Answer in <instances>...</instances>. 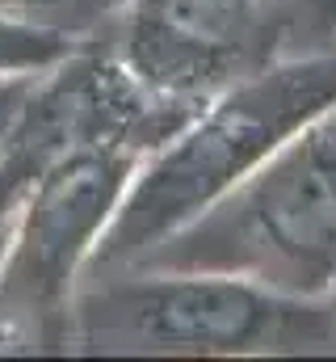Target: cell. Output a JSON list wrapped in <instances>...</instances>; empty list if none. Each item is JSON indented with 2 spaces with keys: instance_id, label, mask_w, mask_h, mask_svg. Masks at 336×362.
Listing matches in <instances>:
<instances>
[{
  "instance_id": "6",
  "label": "cell",
  "mask_w": 336,
  "mask_h": 362,
  "mask_svg": "<svg viewBox=\"0 0 336 362\" xmlns=\"http://www.w3.org/2000/svg\"><path fill=\"white\" fill-rule=\"evenodd\" d=\"M131 0H0V17L59 34L68 42H92L97 30L118 25Z\"/></svg>"
},
{
  "instance_id": "7",
  "label": "cell",
  "mask_w": 336,
  "mask_h": 362,
  "mask_svg": "<svg viewBox=\"0 0 336 362\" xmlns=\"http://www.w3.org/2000/svg\"><path fill=\"white\" fill-rule=\"evenodd\" d=\"M76 47L80 42H68L59 34L30 30V25H17L8 17H0V76H8V72H42V68L59 64Z\"/></svg>"
},
{
  "instance_id": "9",
  "label": "cell",
  "mask_w": 336,
  "mask_h": 362,
  "mask_svg": "<svg viewBox=\"0 0 336 362\" xmlns=\"http://www.w3.org/2000/svg\"><path fill=\"white\" fill-rule=\"evenodd\" d=\"M38 85V72H8L0 76V165L13 148V135L21 127V114L30 105V93Z\"/></svg>"
},
{
  "instance_id": "8",
  "label": "cell",
  "mask_w": 336,
  "mask_h": 362,
  "mask_svg": "<svg viewBox=\"0 0 336 362\" xmlns=\"http://www.w3.org/2000/svg\"><path fill=\"white\" fill-rule=\"evenodd\" d=\"M286 42L290 55L336 47V0H286Z\"/></svg>"
},
{
  "instance_id": "5",
  "label": "cell",
  "mask_w": 336,
  "mask_h": 362,
  "mask_svg": "<svg viewBox=\"0 0 336 362\" xmlns=\"http://www.w3.org/2000/svg\"><path fill=\"white\" fill-rule=\"evenodd\" d=\"M114 51L143 89L193 114L290 55L286 0H131Z\"/></svg>"
},
{
  "instance_id": "10",
  "label": "cell",
  "mask_w": 336,
  "mask_h": 362,
  "mask_svg": "<svg viewBox=\"0 0 336 362\" xmlns=\"http://www.w3.org/2000/svg\"><path fill=\"white\" fill-rule=\"evenodd\" d=\"M328 308H332V320H336V282H332V291H328Z\"/></svg>"
},
{
  "instance_id": "4",
  "label": "cell",
  "mask_w": 336,
  "mask_h": 362,
  "mask_svg": "<svg viewBox=\"0 0 336 362\" xmlns=\"http://www.w3.org/2000/svg\"><path fill=\"white\" fill-rule=\"evenodd\" d=\"M135 148H76L42 165L17 206L0 257V341L72 346L80 278L139 169Z\"/></svg>"
},
{
  "instance_id": "1",
  "label": "cell",
  "mask_w": 336,
  "mask_h": 362,
  "mask_svg": "<svg viewBox=\"0 0 336 362\" xmlns=\"http://www.w3.org/2000/svg\"><path fill=\"white\" fill-rule=\"evenodd\" d=\"M328 105H336V47L282 55L198 105L160 148L139 160L88 270L143 262L172 232L252 177Z\"/></svg>"
},
{
  "instance_id": "3",
  "label": "cell",
  "mask_w": 336,
  "mask_h": 362,
  "mask_svg": "<svg viewBox=\"0 0 336 362\" xmlns=\"http://www.w3.org/2000/svg\"><path fill=\"white\" fill-rule=\"evenodd\" d=\"M135 266L240 274L286 295L328 299L336 282V105Z\"/></svg>"
},
{
  "instance_id": "2",
  "label": "cell",
  "mask_w": 336,
  "mask_h": 362,
  "mask_svg": "<svg viewBox=\"0 0 336 362\" xmlns=\"http://www.w3.org/2000/svg\"><path fill=\"white\" fill-rule=\"evenodd\" d=\"M72 346L114 354H294L336 346L328 299L215 270H88Z\"/></svg>"
}]
</instances>
